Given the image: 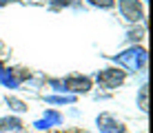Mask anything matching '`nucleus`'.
I'll use <instances>...</instances> for the list:
<instances>
[{"instance_id":"f257e3e1","label":"nucleus","mask_w":153,"mask_h":133,"mask_svg":"<svg viewBox=\"0 0 153 133\" xmlns=\"http://www.w3.org/2000/svg\"><path fill=\"white\" fill-rule=\"evenodd\" d=\"M47 84L60 95H76V98L93 89V80L89 76H82V73H69L65 78H49Z\"/></svg>"},{"instance_id":"f03ea898","label":"nucleus","mask_w":153,"mask_h":133,"mask_svg":"<svg viewBox=\"0 0 153 133\" xmlns=\"http://www.w3.org/2000/svg\"><path fill=\"white\" fill-rule=\"evenodd\" d=\"M115 67H120L124 73H144L146 69V49L140 45H131L129 49L120 51L118 56H111Z\"/></svg>"},{"instance_id":"7ed1b4c3","label":"nucleus","mask_w":153,"mask_h":133,"mask_svg":"<svg viewBox=\"0 0 153 133\" xmlns=\"http://www.w3.org/2000/svg\"><path fill=\"white\" fill-rule=\"evenodd\" d=\"M91 80H96V84H98L100 89L113 91V89H118V87H122V84H124L126 73H124L120 67H102L100 71L93 73Z\"/></svg>"},{"instance_id":"20e7f679","label":"nucleus","mask_w":153,"mask_h":133,"mask_svg":"<svg viewBox=\"0 0 153 133\" xmlns=\"http://www.w3.org/2000/svg\"><path fill=\"white\" fill-rule=\"evenodd\" d=\"M115 4H118L120 16H122L126 22H131V25L144 22L146 13H144V4L140 0H115Z\"/></svg>"},{"instance_id":"39448f33","label":"nucleus","mask_w":153,"mask_h":133,"mask_svg":"<svg viewBox=\"0 0 153 133\" xmlns=\"http://www.w3.org/2000/svg\"><path fill=\"white\" fill-rule=\"evenodd\" d=\"M96 126L100 133H126V124L113 113H100L96 118Z\"/></svg>"},{"instance_id":"423d86ee","label":"nucleus","mask_w":153,"mask_h":133,"mask_svg":"<svg viewBox=\"0 0 153 133\" xmlns=\"http://www.w3.org/2000/svg\"><path fill=\"white\" fill-rule=\"evenodd\" d=\"M29 78L31 71H25V69H2L0 71V84H4L7 89H18Z\"/></svg>"},{"instance_id":"0eeeda50","label":"nucleus","mask_w":153,"mask_h":133,"mask_svg":"<svg viewBox=\"0 0 153 133\" xmlns=\"http://www.w3.org/2000/svg\"><path fill=\"white\" fill-rule=\"evenodd\" d=\"M58 124H62V113L56 109H47L42 113V118L33 122V129L36 131H49L51 126H58Z\"/></svg>"},{"instance_id":"6e6552de","label":"nucleus","mask_w":153,"mask_h":133,"mask_svg":"<svg viewBox=\"0 0 153 133\" xmlns=\"http://www.w3.org/2000/svg\"><path fill=\"white\" fill-rule=\"evenodd\" d=\"M20 129H25V126L18 115H2L0 118V133H16Z\"/></svg>"},{"instance_id":"1a4fd4ad","label":"nucleus","mask_w":153,"mask_h":133,"mask_svg":"<svg viewBox=\"0 0 153 133\" xmlns=\"http://www.w3.org/2000/svg\"><path fill=\"white\" fill-rule=\"evenodd\" d=\"M4 102H7L9 109L16 111V113H25V111L29 109L27 102H25V100H20V98H16V95H7V98H4Z\"/></svg>"},{"instance_id":"9d476101","label":"nucleus","mask_w":153,"mask_h":133,"mask_svg":"<svg viewBox=\"0 0 153 133\" xmlns=\"http://www.w3.org/2000/svg\"><path fill=\"white\" fill-rule=\"evenodd\" d=\"M47 4H49V9H53V11H60V9H71L78 4V0H45Z\"/></svg>"},{"instance_id":"9b49d317","label":"nucleus","mask_w":153,"mask_h":133,"mask_svg":"<svg viewBox=\"0 0 153 133\" xmlns=\"http://www.w3.org/2000/svg\"><path fill=\"white\" fill-rule=\"evenodd\" d=\"M47 102L49 104H76V95H47Z\"/></svg>"},{"instance_id":"f8f14e48","label":"nucleus","mask_w":153,"mask_h":133,"mask_svg":"<svg viewBox=\"0 0 153 133\" xmlns=\"http://www.w3.org/2000/svg\"><path fill=\"white\" fill-rule=\"evenodd\" d=\"M142 38H144V27H142V25H138V27H133V29L126 31V42H131V45L140 42Z\"/></svg>"},{"instance_id":"ddd939ff","label":"nucleus","mask_w":153,"mask_h":133,"mask_svg":"<svg viewBox=\"0 0 153 133\" xmlns=\"http://www.w3.org/2000/svg\"><path fill=\"white\" fill-rule=\"evenodd\" d=\"M146 89H149V87H146V82L138 89V106H140L142 113H146V93H149Z\"/></svg>"},{"instance_id":"4468645a","label":"nucleus","mask_w":153,"mask_h":133,"mask_svg":"<svg viewBox=\"0 0 153 133\" xmlns=\"http://www.w3.org/2000/svg\"><path fill=\"white\" fill-rule=\"evenodd\" d=\"M89 7H96V9H113L115 7V0H87Z\"/></svg>"},{"instance_id":"2eb2a0df","label":"nucleus","mask_w":153,"mask_h":133,"mask_svg":"<svg viewBox=\"0 0 153 133\" xmlns=\"http://www.w3.org/2000/svg\"><path fill=\"white\" fill-rule=\"evenodd\" d=\"M9 2H18V0H0V7H4V4H9Z\"/></svg>"},{"instance_id":"dca6fc26","label":"nucleus","mask_w":153,"mask_h":133,"mask_svg":"<svg viewBox=\"0 0 153 133\" xmlns=\"http://www.w3.org/2000/svg\"><path fill=\"white\" fill-rule=\"evenodd\" d=\"M27 2H33V4H42L45 0H27Z\"/></svg>"},{"instance_id":"f3484780","label":"nucleus","mask_w":153,"mask_h":133,"mask_svg":"<svg viewBox=\"0 0 153 133\" xmlns=\"http://www.w3.org/2000/svg\"><path fill=\"white\" fill-rule=\"evenodd\" d=\"M16 133H27V131H25V129H20V131H16Z\"/></svg>"},{"instance_id":"a211bd4d","label":"nucleus","mask_w":153,"mask_h":133,"mask_svg":"<svg viewBox=\"0 0 153 133\" xmlns=\"http://www.w3.org/2000/svg\"><path fill=\"white\" fill-rule=\"evenodd\" d=\"M140 2H142V4H144V2H146V0H140Z\"/></svg>"}]
</instances>
